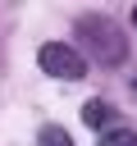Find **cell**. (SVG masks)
I'll use <instances>...</instances> for the list:
<instances>
[{
  "label": "cell",
  "instance_id": "cell-2",
  "mask_svg": "<svg viewBox=\"0 0 137 146\" xmlns=\"http://www.w3.org/2000/svg\"><path fill=\"white\" fill-rule=\"evenodd\" d=\"M37 64H41V73L64 78V82H78V78L87 73V55L73 50V46H64V41H46V46L37 50Z\"/></svg>",
  "mask_w": 137,
  "mask_h": 146
},
{
  "label": "cell",
  "instance_id": "cell-1",
  "mask_svg": "<svg viewBox=\"0 0 137 146\" xmlns=\"http://www.w3.org/2000/svg\"><path fill=\"white\" fill-rule=\"evenodd\" d=\"M78 36H82V46L91 50V59H100V64H123V59H128V36H123L110 18H82V23H78Z\"/></svg>",
  "mask_w": 137,
  "mask_h": 146
},
{
  "label": "cell",
  "instance_id": "cell-4",
  "mask_svg": "<svg viewBox=\"0 0 137 146\" xmlns=\"http://www.w3.org/2000/svg\"><path fill=\"white\" fill-rule=\"evenodd\" d=\"M100 146H137V132L132 128H105Z\"/></svg>",
  "mask_w": 137,
  "mask_h": 146
},
{
  "label": "cell",
  "instance_id": "cell-5",
  "mask_svg": "<svg viewBox=\"0 0 137 146\" xmlns=\"http://www.w3.org/2000/svg\"><path fill=\"white\" fill-rule=\"evenodd\" d=\"M37 146H73V137H68L64 128H55V123H50V128H41V137H37Z\"/></svg>",
  "mask_w": 137,
  "mask_h": 146
},
{
  "label": "cell",
  "instance_id": "cell-3",
  "mask_svg": "<svg viewBox=\"0 0 137 146\" xmlns=\"http://www.w3.org/2000/svg\"><path fill=\"white\" fill-rule=\"evenodd\" d=\"M82 123H87V128H110V123H114V110H110L105 100H87V105H82Z\"/></svg>",
  "mask_w": 137,
  "mask_h": 146
},
{
  "label": "cell",
  "instance_id": "cell-6",
  "mask_svg": "<svg viewBox=\"0 0 137 146\" xmlns=\"http://www.w3.org/2000/svg\"><path fill=\"white\" fill-rule=\"evenodd\" d=\"M132 27H137V5H132Z\"/></svg>",
  "mask_w": 137,
  "mask_h": 146
}]
</instances>
